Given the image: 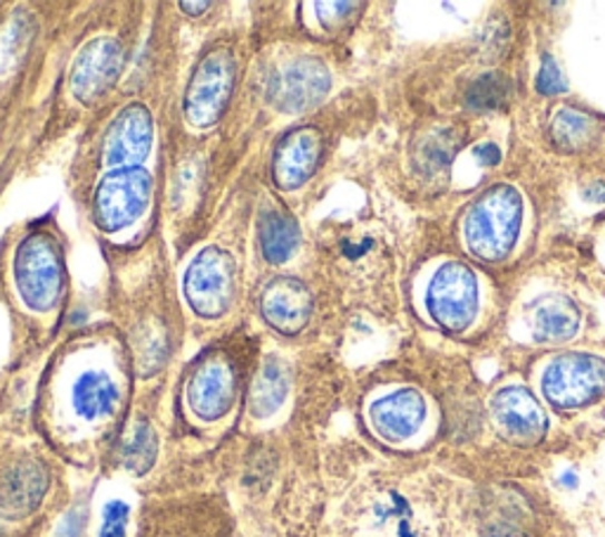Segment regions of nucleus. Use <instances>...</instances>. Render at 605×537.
Returning <instances> with one entry per match:
<instances>
[{
    "label": "nucleus",
    "instance_id": "obj_27",
    "mask_svg": "<svg viewBox=\"0 0 605 537\" xmlns=\"http://www.w3.org/2000/svg\"><path fill=\"white\" fill-rule=\"evenodd\" d=\"M537 86H539L541 92H552V95L565 90V81H563V76H560V69L556 67V62L552 60V57H546V60H544V67L539 71Z\"/></svg>",
    "mask_w": 605,
    "mask_h": 537
},
{
    "label": "nucleus",
    "instance_id": "obj_7",
    "mask_svg": "<svg viewBox=\"0 0 605 537\" xmlns=\"http://www.w3.org/2000/svg\"><path fill=\"white\" fill-rule=\"evenodd\" d=\"M234 74H237V67L227 50H211L194 69L185 92V117L192 126L208 128L223 117L232 95Z\"/></svg>",
    "mask_w": 605,
    "mask_h": 537
},
{
    "label": "nucleus",
    "instance_id": "obj_16",
    "mask_svg": "<svg viewBox=\"0 0 605 537\" xmlns=\"http://www.w3.org/2000/svg\"><path fill=\"white\" fill-rule=\"evenodd\" d=\"M372 427L383 440L390 443H402L419 433L426 421V402L423 396L414 389H398L379 398L372 408Z\"/></svg>",
    "mask_w": 605,
    "mask_h": 537
},
{
    "label": "nucleus",
    "instance_id": "obj_3",
    "mask_svg": "<svg viewBox=\"0 0 605 537\" xmlns=\"http://www.w3.org/2000/svg\"><path fill=\"white\" fill-rule=\"evenodd\" d=\"M605 391V360L592 353L554 358L541 374V393L556 410L589 406Z\"/></svg>",
    "mask_w": 605,
    "mask_h": 537
},
{
    "label": "nucleus",
    "instance_id": "obj_15",
    "mask_svg": "<svg viewBox=\"0 0 605 537\" xmlns=\"http://www.w3.org/2000/svg\"><path fill=\"white\" fill-rule=\"evenodd\" d=\"M322 138L312 128H296L280 140L272 157V178L280 189L301 187L320 164Z\"/></svg>",
    "mask_w": 605,
    "mask_h": 537
},
{
    "label": "nucleus",
    "instance_id": "obj_30",
    "mask_svg": "<svg viewBox=\"0 0 605 537\" xmlns=\"http://www.w3.org/2000/svg\"><path fill=\"white\" fill-rule=\"evenodd\" d=\"M482 537H525V535H520L516 528H509V526H492Z\"/></svg>",
    "mask_w": 605,
    "mask_h": 537
},
{
    "label": "nucleus",
    "instance_id": "obj_14",
    "mask_svg": "<svg viewBox=\"0 0 605 537\" xmlns=\"http://www.w3.org/2000/svg\"><path fill=\"white\" fill-rule=\"evenodd\" d=\"M234 391H237V381H234L230 364L221 358H211L192 374L187 387V402L197 417L216 421L232 410Z\"/></svg>",
    "mask_w": 605,
    "mask_h": 537
},
{
    "label": "nucleus",
    "instance_id": "obj_10",
    "mask_svg": "<svg viewBox=\"0 0 605 537\" xmlns=\"http://www.w3.org/2000/svg\"><path fill=\"white\" fill-rule=\"evenodd\" d=\"M492 419L497 431L518 446H533L549 429V419L535 396L523 387H504L492 398Z\"/></svg>",
    "mask_w": 605,
    "mask_h": 537
},
{
    "label": "nucleus",
    "instance_id": "obj_12",
    "mask_svg": "<svg viewBox=\"0 0 605 537\" xmlns=\"http://www.w3.org/2000/svg\"><path fill=\"white\" fill-rule=\"evenodd\" d=\"M261 313L272 330L294 336L312 315V294L296 277H275L263 290Z\"/></svg>",
    "mask_w": 605,
    "mask_h": 537
},
{
    "label": "nucleus",
    "instance_id": "obj_5",
    "mask_svg": "<svg viewBox=\"0 0 605 537\" xmlns=\"http://www.w3.org/2000/svg\"><path fill=\"white\" fill-rule=\"evenodd\" d=\"M426 309L442 330L459 334L478 313V280L463 263L440 265L426 292Z\"/></svg>",
    "mask_w": 605,
    "mask_h": 537
},
{
    "label": "nucleus",
    "instance_id": "obj_21",
    "mask_svg": "<svg viewBox=\"0 0 605 537\" xmlns=\"http://www.w3.org/2000/svg\"><path fill=\"white\" fill-rule=\"evenodd\" d=\"M289 393V370L277 358H267L261 368L258 377L253 379L248 408L253 417H270L282 408V402Z\"/></svg>",
    "mask_w": 605,
    "mask_h": 537
},
{
    "label": "nucleus",
    "instance_id": "obj_28",
    "mask_svg": "<svg viewBox=\"0 0 605 537\" xmlns=\"http://www.w3.org/2000/svg\"><path fill=\"white\" fill-rule=\"evenodd\" d=\"M81 514L78 511H71L67 519H65V526L60 530V537H78V533H81Z\"/></svg>",
    "mask_w": 605,
    "mask_h": 537
},
{
    "label": "nucleus",
    "instance_id": "obj_32",
    "mask_svg": "<svg viewBox=\"0 0 605 537\" xmlns=\"http://www.w3.org/2000/svg\"><path fill=\"white\" fill-rule=\"evenodd\" d=\"M587 197L594 199V202H605V187L603 185H592L587 189Z\"/></svg>",
    "mask_w": 605,
    "mask_h": 537
},
{
    "label": "nucleus",
    "instance_id": "obj_18",
    "mask_svg": "<svg viewBox=\"0 0 605 537\" xmlns=\"http://www.w3.org/2000/svg\"><path fill=\"white\" fill-rule=\"evenodd\" d=\"M258 240L267 263H284L299 248L301 227L284 208L265 206L258 218Z\"/></svg>",
    "mask_w": 605,
    "mask_h": 537
},
{
    "label": "nucleus",
    "instance_id": "obj_6",
    "mask_svg": "<svg viewBox=\"0 0 605 537\" xmlns=\"http://www.w3.org/2000/svg\"><path fill=\"white\" fill-rule=\"evenodd\" d=\"M152 197V176L143 166L114 168L95 189V221L116 233L138 221Z\"/></svg>",
    "mask_w": 605,
    "mask_h": 537
},
{
    "label": "nucleus",
    "instance_id": "obj_26",
    "mask_svg": "<svg viewBox=\"0 0 605 537\" xmlns=\"http://www.w3.org/2000/svg\"><path fill=\"white\" fill-rule=\"evenodd\" d=\"M360 6L355 3H318V14H320V22L324 25V29L334 31L339 29V25H345L350 14H353V10H358Z\"/></svg>",
    "mask_w": 605,
    "mask_h": 537
},
{
    "label": "nucleus",
    "instance_id": "obj_4",
    "mask_svg": "<svg viewBox=\"0 0 605 537\" xmlns=\"http://www.w3.org/2000/svg\"><path fill=\"white\" fill-rule=\"evenodd\" d=\"M237 294V265L218 246L197 254L185 273V296L199 318L213 320L230 311Z\"/></svg>",
    "mask_w": 605,
    "mask_h": 537
},
{
    "label": "nucleus",
    "instance_id": "obj_8",
    "mask_svg": "<svg viewBox=\"0 0 605 537\" xmlns=\"http://www.w3.org/2000/svg\"><path fill=\"white\" fill-rule=\"evenodd\" d=\"M331 88V74L318 57H294L270 76L267 100L284 114H301L320 105Z\"/></svg>",
    "mask_w": 605,
    "mask_h": 537
},
{
    "label": "nucleus",
    "instance_id": "obj_25",
    "mask_svg": "<svg viewBox=\"0 0 605 537\" xmlns=\"http://www.w3.org/2000/svg\"><path fill=\"white\" fill-rule=\"evenodd\" d=\"M128 505L114 500L105 507L103 514V530L100 537H126V524H128Z\"/></svg>",
    "mask_w": 605,
    "mask_h": 537
},
{
    "label": "nucleus",
    "instance_id": "obj_31",
    "mask_svg": "<svg viewBox=\"0 0 605 537\" xmlns=\"http://www.w3.org/2000/svg\"><path fill=\"white\" fill-rule=\"evenodd\" d=\"M180 10L197 17V14H204V10H208V3H180Z\"/></svg>",
    "mask_w": 605,
    "mask_h": 537
},
{
    "label": "nucleus",
    "instance_id": "obj_22",
    "mask_svg": "<svg viewBox=\"0 0 605 537\" xmlns=\"http://www.w3.org/2000/svg\"><path fill=\"white\" fill-rule=\"evenodd\" d=\"M33 41V22L31 17L17 14L10 27L0 36V74L12 71L25 60Z\"/></svg>",
    "mask_w": 605,
    "mask_h": 537
},
{
    "label": "nucleus",
    "instance_id": "obj_17",
    "mask_svg": "<svg viewBox=\"0 0 605 537\" xmlns=\"http://www.w3.org/2000/svg\"><path fill=\"white\" fill-rule=\"evenodd\" d=\"M377 537H436L431 519L407 495L390 490L372 507Z\"/></svg>",
    "mask_w": 605,
    "mask_h": 537
},
{
    "label": "nucleus",
    "instance_id": "obj_29",
    "mask_svg": "<svg viewBox=\"0 0 605 537\" xmlns=\"http://www.w3.org/2000/svg\"><path fill=\"white\" fill-rule=\"evenodd\" d=\"M476 155L482 159L485 166H495V164H499V159H501L499 149H497L495 145H482V147H478V149H476Z\"/></svg>",
    "mask_w": 605,
    "mask_h": 537
},
{
    "label": "nucleus",
    "instance_id": "obj_9",
    "mask_svg": "<svg viewBox=\"0 0 605 537\" xmlns=\"http://www.w3.org/2000/svg\"><path fill=\"white\" fill-rule=\"evenodd\" d=\"M124 69V48L114 38H95L78 52L71 71V90L78 102L92 105L119 79Z\"/></svg>",
    "mask_w": 605,
    "mask_h": 537
},
{
    "label": "nucleus",
    "instance_id": "obj_11",
    "mask_svg": "<svg viewBox=\"0 0 605 537\" xmlns=\"http://www.w3.org/2000/svg\"><path fill=\"white\" fill-rule=\"evenodd\" d=\"M152 117L143 105L126 107L107 130L105 164L111 168H130L147 159L152 149Z\"/></svg>",
    "mask_w": 605,
    "mask_h": 537
},
{
    "label": "nucleus",
    "instance_id": "obj_20",
    "mask_svg": "<svg viewBox=\"0 0 605 537\" xmlns=\"http://www.w3.org/2000/svg\"><path fill=\"white\" fill-rule=\"evenodd\" d=\"M579 330V311L565 296H552L537 305L535 311V339L560 343L568 341Z\"/></svg>",
    "mask_w": 605,
    "mask_h": 537
},
{
    "label": "nucleus",
    "instance_id": "obj_19",
    "mask_svg": "<svg viewBox=\"0 0 605 537\" xmlns=\"http://www.w3.org/2000/svg\"><path fill=\"white\" fill-rule=\"evenodd\" d=\"M119 402V389L105 372H86L74 383V408L88 421L111 414Z\"/></svg>",
    "mask_w": 605,
    "mask_h": 537
},
{
    "label": "nucleus",
    "instance_id": "obj_24",
    "mask_svg": "<svg viewBox=\"0 0 605 537\" xmlns=\"http://www.w3.org/2000/svg\"><path fill=\"white\" fill-rule=\"evenodd\" d=\"M594 121L577 109H560L552 121V138L565 149H579L594 136Z\"/></svg>",
    "mask_w": 605,
    "mask_h": 537
},
{
    "label": "nucleus",
    "instance_id": "obj_2",
    "mask_svg": "<svg viewBox=\"0 0 605 537\" xmlns=\"http://www.w3.org/2000/svg\"><path fill=\"white\" fill-rule=\"evenodd\" d=\"M17 290L36 311H50L60 301L65 267L60 248L50 235H31L17 248L14 258Z\"/></svg>",
    "mask_w": 605,
    "mask_h": 537
},
{
    "label": "nucleus",
    "instance_id": "obj_13",
    "mask_svg": "<svg viewBox=\"0 0 605 537\" xmlns=\"http://www.w3.org/2000/svg\"><path fill=\"white\" fill-rule=\"evenodd\" d=\"M48 471L36 459L22 457L0 469V514L8 519H25L43 502Z\"/></svg>",
    "mask_w": 605,
    "mask_h": 537
},
{
    "label": "nucleus",
    "instance_id": "obj_1",
    "mask_svg": "<svg viewBox=\"0 0 605 537\" xmlns=\"http://www.w3.org/2000/svg\"><path fill=\"white\" fill-rule=\"evenodd\" d=\"M523 223V199L511 185H497L463 218L466 248L480 261H504L514 252Z\"/></svg>",
    "mask_w": 605,
    "mask_h": 537
},
{
    "label": "nucleus",
    "instance_id": "obj_23",
    "mask_svg": "<svg viewBox=\"0 0 605 537\" xmlns=\"http://www.w3.org/2000/svg\"><path fill=\"white\" fill-rule=\"evenodd\" d=\"M156 433L147 421H138L121 446V462L135 473H145L156 459Z\"/></svg>",
    "mask_w": 605,
    "mask_h": 537
}]
</instances>
